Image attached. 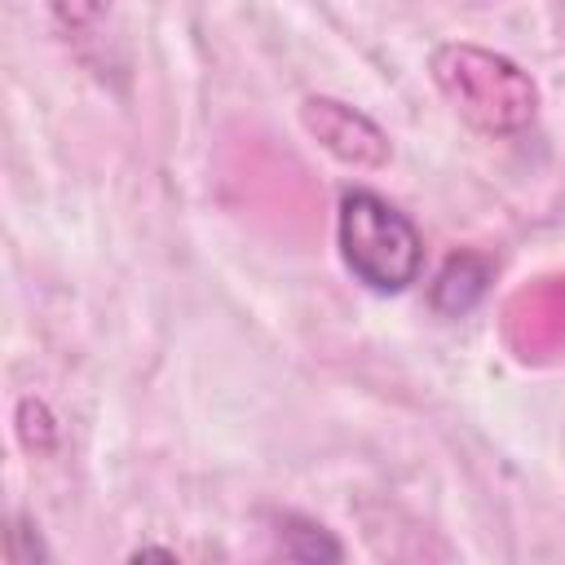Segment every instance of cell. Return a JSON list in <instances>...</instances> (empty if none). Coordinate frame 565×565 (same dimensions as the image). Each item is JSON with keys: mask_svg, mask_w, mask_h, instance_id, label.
<instances>
[{"mask_svg": "<svg viewBox=\"0 0 565 565\" xmlns=\"http://www.w3.org/2000/svg\"><path fill=\"white\" fill-rule=\"evenodd\" d=\"M433 79L455 115H463L477 132L512 137L539 115L534 79L503 53L477 44H441L433 53Z\"/></svg>", "mask_w": 565, "mask_h": 565, "instance_id": "1", "label": "cell"}, {"mask_svg": "<svg viewBox=\"0 0 565 565\" xmlns=\"http://www.w3.org/2000/svg\"><path fill=\"white\" fill-rule=\"evenodd\" d=\"M335 238H340V256L349 274L380 296H397L419 278V260H424L419 230L411 225L402 207H393L375 190L340 194Z\"/></svg>", "mask_w": 565, "mask_h": 565, "instance_id": "2", "label": "cell"}, {"mask_svg": "<svg viewBox=\"0 0 565 565\" xmlns=\"http://www.w3.org/2000/svg\"><path fill=\"white\" fill-rule=\"evenodd\" d=\"M300 124L340 163H353V168H380V163H388V137L362 110H353V106H344L335 97H305Z\"/></svg>", "mask_w": 565, "mask_h": 565, "instance_id": "3", "label": "cell"}, {"mask_svg": "<svg viewBox=\"0 0 565 565\" xmlns=\"http://www.w3.org/2000/svg\"><path fill=\"white\" fill-rule=\"evenodd\" d=\"M110 0H53V13L62 18L66 31H84L88 22H97L106 13Z\"/></svg>", "mask_w": 565, "mask_h": 565, "instance_id": "4", "label": "cell"}]
</instances>
